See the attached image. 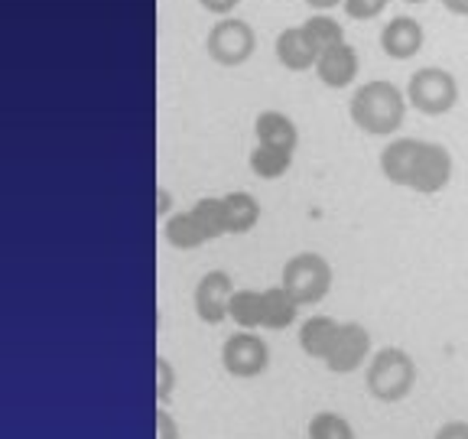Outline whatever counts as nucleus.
<instances>
[{
    "label": "nucleus",
    "mask_w": 468,
    "mask_h": 439,
    "mask_svg": "<svg viewBox=\"0 0 468 439\" xmlns=\"http://www.w3.org/2000/svg\"><path fill=\"white\" fill-rule=\"evenodd\" d=\"M205 49L208 59L218 62L225 69L244 66L257 49V33L248 20H238V16H221L212 29H208V39H205Z\"/></svg>",
    "instance_id": "obj_5"
},
{
    "label": "nucleus",
    "mask_w": 468,
    "mask_h": 439,
    "mask_svg": "<svg viewBox=\"0 0 468 439\" xmlns=\"http://www.w3.org/2000/svg\"><path fill=\"white\" fill-rule=\"evenodd\" d=\"M367 394L380 403H400L417 388V361L407 348H378L365 368Z\"/></svg>",
    "instance_id": "obj_2"
},
{
    "label": "nucleus",
    "mask_w": 468,
    "mask_h": 439,
    "mask_svg": "<svg viewBox=\"0 0 468 439\" xmlns=\"http://www.w3.org/2000/svg\"><path fill=\"white\" fill-rule=\"evenodd\" d=\"M332 280H335L332 263L322 254H315V251L292 254L290 261L283 263V271H280V286H283L300 306H319L332 293Z\"/></svg>",
    "instance_id": "obj_3"
},
{
    "label": "nucleus",
    "mask_w": 468,
    "mask_h": 439,
    "mask_svg": "<svg viewBox=\"0 0 468 439\" xmlns=\"http://www.w3.org/2000/svg\"><path fill=\"white\" fill-rule=\"evenodd\" d=\"M176 394V368L166 355H156V407H166Z\"/></svg>",
    "instance_id": "obj_24"
},
{
    "label": "nucleus",
    "mask_w": 468,
    "mask_h": 439,
    "mask_svg": "<svg viewBox=\"0 0 468 439\" xmlns=\"http://www.w3.org/2000/svg\"><path fill=\"white\" fill-rule=\"evenodd\" d=\"M407 102L426 117H442L459 104V81L449 69L423 66L410 75L407 81Z\"/></svg>",
    "instance_id": "obj_4"
},
{
    "label": "nucleus",
    "mask_w": 468,
    "mask_h": 439,
    "mask_svg": "<svg viewBox=\"0 0 468 439\" xmlns=\"http://www.w3.org/2000/svg\"><path fill=\"white\" fill-rule=\"evenodd\" d=\"M388 4H390V0H345L342 10H345V16H348V20L367 23V20H378V16L388 10Z\"/></svg>",
    "instance_id": "obj_25"
},
{
    "label": "nucleus",
    "mask_w": 468,
    "mask_h": 439,
    "mask_svg": "<svg viewBox=\"0 0 468 439\" xmlns=\"http://www.w3.org/2000/svg\"><path fill=\"white\" fill-rule=\"evenodd\" d=\"M231 296H234V280L228 271H208L196 284L192 303H196V316L205 326H221L231 319Z\"/></svg>",
    "instance_id": "obj_7"
},
{
    "label": "nucleus",
    "mask_w": 468,
    "mask_h": 439,
    "mask_svg": "<svg viewBox=\"0 0 468 439\" xmlns=\"http://www.w3.org/2000/svg\"><path fill=\"white\" fill-rule=\"evenodd\" d=\"M156 215H160V219H169V215H176L173 212V196H169L166 186H156Z\"/></svg>",
    "instance_id": "obj_29"
},
{
    "label": "nucleus",
    "mask_w": 468,
    "mask_h": 439,
    "mask_svg": "<svg viewBox=\"0 0 468 439\" xmlns=\"http://www.w3.org/2000/svg\"><path fill=\"white\" fill-rule=\"evenodd\" d=\"M420 146L423 140L417 137H397L390 140L378 156V166H380V176L394 186H410V176H413V166H417V156H420Z\"/></svg>",
    "instance_id": "obj_12"
},
{
    "label": "nucleus",
    "mask_w": 468,
    "mask_h": 439,
    "mask_svg": "<svg viewBox=\"0 0 468 439\" xmlns=\"http://www.w3.org/2000/svg\"><path fill=\"white\" fill-rule=\"evenodd\" d=\"M319 75V81L325 88H348L351 81L358 79L361 72V59H358V49L351 43H342V46H332L319 56L313 69Z\"/></svg>",
    "instance_id": "obj_11"
},
{
    "label": "nucleus",
    "mask_w": 468,
    "mask_h": 439,
    "mask_svg": "<svg viewBox=\"0 0 468 439\" xmlns=\"http://www.w3.org/2000/svg\"><path fill=\"white\" fill-rule=\"evenodd\" d=\"M163 234H166L169 248H176V251H196V248H202V244H208V234H205V228L198 225L192 209L169 215L166 225H163Z\"/></svg>",
    "instance_id": "obj_18"
},
{
    "label": "nucleus",
    "mask_w": 468,
    "mask_h": 439,
    "mask_svg": "<svg viewBox=\"0 0 468 439\" xmlns=\"http://www.w3.org/2000/svg\"><path fill=\"white\" fill-rule=\"evenodd\" d=\"M442 7L455 16H468V0H442Z\"/></svg>",
    "instance_id": "obj_31"
},
{
    "label": "nucleus",
    "mask_w": 468,
    "mask_h": 439,
    "mask_svg": "<svg viewBox=\"0 0 468 439\" xmlns=\"http://www.w3.org/2000/svg\"><path fill=\"white\" fill-rule=\"evenodd\" d=\"M403 4H410V7H420V4H426V0H403Z\"/></svg>",
    "instance_id": "obj_32"
},
{
    "label": "nucleus",
    "mask_w": 468,
    "mask_h": 439,
    "mask_svg": "<svg viewBox=\"0 0 468 439\" xmlns=\"http://www.w3.org/2000/svg\"><path fill=\"white\" fill-rule=\"evenodd\" d=\"M198 4H202V10H208V14H215L221 20V16H231L241 0H198Z\"/></svg>",
    "instance_id": "obj_28"
},
{
    "label": "nucleus",
    "mask_w": 468,
    "mask_h": 439,
    "mask_svg": "<svg viewBox=\"0 0 468 439\" xmlns=\"http://www.w3.org/2000/svg\"><path fill=\"white\" fill-rule=\"evenodd\" d=\"M452 154L446 146L436 144V140H423L417 156V166H413V176H410L407 189L420 192V196H436L449 186L452 179Z\"/></svg>",
    "instance_id": "obj_8"
},
{
    "label": "nucleus",
    "mask_w": 468,
    "mask_h": 439,
    "mask_svg": "<svg viewBox=\"0 0 468 439\" xmlns=\"http://www.w3.org/2000/svg\"><path fill=\"white\" fill-rule=\"evenodd\" d=\"M156 439H183L179 420L169 413V407H156Z\"/></svg>",
    "instance_id": "obj_26"
},
{
    "label": "nucleus",
    "mask_w": 468,
    "mask_h": 439,
    "mask_svg": "<svg viewBox=\"0 0 468 439\" xmlns=\"http://www.w3.org/2000/svg\"><path fill=\"white\" fill-rule=\"evenodd\" d=\"M432 439H468V420H449L439 426Z\"/></svg>",
    "instance_id": "obj_27"
},
{
    "label": "nucleus",
    "mask_w": 468,
    "mask_h": 439,
    "mask_svg": "<svg viewBox=\"0 0 468 439\" xmlns=\"http://www.w3.org/2000/svg\"><path fill=\"white\" fill-rule=\"evenodd\" d=\"M309 7L315 10V14H329V10H335V7H342L345 0H306Z\"/></svg>",
    "instance_id": "obj_30"
},
{
    "label": "nucleus",
    "mask_w": 468,
    "mask_h": 439,
    "mask_svg": "<svg viewBox=\"0 0 468 439\" xmlns=\"http://www.w3.org/2000/svg\"><path fill=\"white\" fill-rule=\"evenodd\" d=\"M192 215H196L198 225L205 228V234H208V241H215V238L228 234V225H225V205H221V196L198 198V202L192 205Z\"/></svg>",
    "instance_id": "obj_23"
},
{
    "label": "nucleus",
    "mask_w": 468,
    "mask_h": 439,
    "mask_svg": "<svg viewBox=\"0 0 468 439\" xmlns=\"http://www.w3.org/2000/svg\"><path fill=\"white\" fill-rule=\"evenodd\" d=\"M248 166H250V173H254L257 179H267V183H273V179H280V176L290 173L292 154H290V150H277V146L257 144L254 150H250V156H248Z\"/></svg>",
    "instance_id": "obj_19"
},
{
    "label": "nucleus",
    "mask_w": 468,
    "mask_h": 439,
    "mask_svg": "<svg viewBox=\"0 0 468 439\" xmlns=\"http://www.w3.org/2000/svg\"><path fill=\"white\" fill-rule=\"evenodd\" d=\"M273 52H277V62L290 72H309L319 62V52L309 43L306 29L303 27H286L277 33V43H273Z\"/></svg>",
    "instance_id": "obj_13"
},
{
    "label": "nucleus",
    "mask_w": 468,
    "mask_h": 439,
    "mask_svg": "<svg viewBox=\"0 0 468 439\" xmlns=\"http://www.w3.org/2000/svg\"><path fill=\"white\" fill-rule=\"evenodd\" d=\"M407 108L410 102L403 88H397L388 79H371L355 88V95L348 102V117L351 124L371 137H390L407 121Z\"/></svg>",
    "instance_id": "obj_1"
},
{
    "label": "nucleus",
    "mask_w": 468,
    "mask_h": 439,
    "mask_svg": "<svg viewBox=\"0 0 468 439\" xmlns=\"http://www.w3.org/2000/svg\"><path fill=\"white\" fill-rule=\"evenodd\" d=\"M306 436L309 439H358L355 436V426L335 413V410H319L313 413V420L306 423Z\"/></svg>",
    "instance_id": "obj_22"
},
{
    "label": "nucleus",
    "mask_w": 468,
    "mask_h": 439,
    "mask_svg": "<svg viewBox=\"0 0 468 439\" xmlns=\"http://www.w3.org/2000/svg\"><path fill=\"white\" fill-rule=\"evenodd\" d=\"M371 332L361 322H342L335 345H332L329 359H325V368L332 374H351L365 368L371 361Z\"/></svg>",
    "instance_id": "obj_9"
},
{
    "label": "nucleus",
    "mask_w": 468,
    "mask_h": 439,
    "mask_svg": "<svg viewBox=\"0 0 468 439\" xmlns=\"http://www.w3.org/2000/svg\"><path fill=\"white\" fill-rule=\"evenodd\" d=\"M300 27L306 29L309 43L315 46V52H319V56L325 49H332V46H342L345 43V27L335 20V16H329V14H313L309 20H303Z\"/></svg>",
    "instance_id": "obj_21"
},
{
    "label": "nucleus",
    "mask_w": 468,
    "mask_h": 439,
    "mask_svg": "<svg viewBox=\"0 0 468 439\" xmlns=\"http://www.w3.org/2000/svg\"><path fill=\"white\" fill-rule=\"evenodd\" d=\"M426 43V29L423 23H417L413 16H394L380 27V49L384 56L397 59V62H407L413 59Z\"/></svg>",
    "instance_id": "obj_10"
},
{
    "label": "nucleus",
    "mask_w": 468,
    "mask_h": 439,
    "mask_svg": "<svg viewBox=\"0 0 468 439\" xmlns=\"http://www.w3.org/2000/svg\"><path fill=\"white\" fill-rule=\"evenodd\" d=\"M231 322L244 332L263 329V290H234L231 296Z\"/></svg>",
    "instance_id": "obj_20"
},
{
    "label": "nucleus",
    "mask_w": 468,
    "mask_h": 439,
    "mask_svg": "<svg viewBox=\"0 0 468 439\" xmlns=\"http://www.w3.org/2000/svg\"><path fill=\"white\" fill-rule=\"evenodd\" d=\"M338 329H342V322L332 319V316H325V313L309 316V319L300 326V348H303V355L325 365L332 345H335V338H338Z\"/></svg>",
    "instance_id": "obj_15"
},
{
    "label": "nucleus",
    "mask_w": 468,
    "mask_h": 439,
    "mask_svg": "<svg viewBox=\"0 0 468 439\" xmlns=\"http://www.w3.org/2000/svg\"><path fill=\"white\" fill-rule=\"evenodd\" d=\"M221 205H225L228 234H248V231H254L257 221H261V202L244 189L221 196Z\"/></svg>",
    "instance_id": "obj_16"
},
{
    "label": "nucleus",
    "mask_w": 468,
    "mask_h": 439,
    "mask_svg": "<svg viewBox=\"0 0 468 439\" xmlns=\"http://www.w3.org/2000/svg\"><path fill=\"white\" fill-rule=\"evenodd\" d=\"M300 303L292 300L290 293L283 286H267L263 290V329L280 332V329H290L292 322L300 319Z\"/></svg>",
    "instance_id": "obj_17"
},
{
    "label": "nucleus",
    "mask_w": 468,
    "mask_h": 439,
    "mask_svg": "<svg viewBox=\"0 0 468 439\" xmlns=\"http://www.w3.org/2000/svg\"><path fill=\"white\" fill-rule=\"evenodd\" d=\"M221 368L238 380L261 378L271 368V345H267L263 336H257V332L238 329L221 345Z\"/></svg>",
    "instance_id": "obj_6"
},
{
    "label": "nucleus",
    "mask_w": 468,
    "mask_h": 439,
    "mask_svg": "<svg viewBox=\"0 0 468 439\" xmlns=\"http://www.w3.org/2000/svg\"><path fill=\"white\" fill-rule=\"evenodd\" d=\"M254 137H257V144H263V146H277V150L296 154V146H300V127H296V121H292L290 114L271 108L257 114Z\"/></svg>",
    "instance_id": "obj_14"
}]
</instances>
